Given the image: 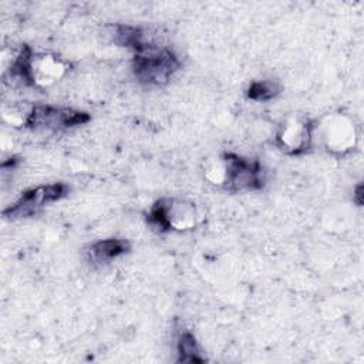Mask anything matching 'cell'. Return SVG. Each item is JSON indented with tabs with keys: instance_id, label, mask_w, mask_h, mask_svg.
I'll return each instance as SVG.
<instances>
[{
	"instance_id": "9",
	"label": "cell",
	"mask_w": 364,
	"mask_h": 364,
	"mask_svg": "<svg viewBox=\"0 0 364 364\" xmlns=\"http://www.w3.org/2000/svg\"><path fill=\"white\" fill-rule=\"evenodd\" d=\"M279 85L274 81L263 80V81H255L250 84L247 90V97L256 101H267L279 94Z\"/></svg>"
},
{
	"instance_id": "6",
	"label": "cell",
	"mask_w": 364,
	"mask_h": 364,
	"mask_svg": "<svg viewBox=\"0 0 364 364\" xmlns=\"http://www.w3.org/2000/svg\"><path fill=\"white\" fill-rule=\"evenodd\" d=\"M311 138V127L307 124L291 122L279 132V144L289 154H300L307 149Z\"/></svg>"
},
{
	"instance_id": "5",
	"label": "cell",
	"mask_w": 364,
	"mask_h": 364,
	"mask_svg": "<svg viewBox=\"0 0 364 364\" xmlns=\"http://www.w3.org/2000/svg\"><path fill=\"white\" fill-rule=\"evenodd\" d=\"M149 223L158 230H171V229H186L193 225V215L182 209L181 205H175L171 199L158 200L149 210L148 215Z\"/></svg>"
},
{
	"instance_id": "8",
	"label": "cell",
	"mask_w": 364,
	"mask_h": 364,
	"mask_svg": "<svg viewBox=\"0 0 364 364\" xmlns=\"http://www.w3.org/2000/svg\"><path fill=\"white\" fill-rule=\"evenodd\" d=\"M178 353H179V361L185 363H200L205 358L199 355V348L196 344V340L192 333L185 331L181 334L178 341Z\"/></svg>"
},
{
	"instance_id": "4",
	"label": "cell",
	"mask_w": 364,
	"mask_h": 364,
	"mask_svg": "<svg viewBox=\"0 0 364 364\" xmlns=\"http://www.w3.org/2000/svg\"><path fill=\"white\" fill-rule=\"evenodd\" d=\"M87 121H90V115L82 111L50 105H36L27 115L26 125L31 128L60 131L85 124Z\"/></svg>"
},
{
	"instance_id": "3",
	"label": "cell",
	"mask_w": 364,
	"mask_h": 364,
	"mask_svg": "<svg viewBox=\"0 0 364 364\" xmlns=\"http://www.w3.org/2000/svg\"><path fill=\"white\" fill-rule=\"evenodd\" d=\"M68 192L67 185L64 183H50L31 188L26 191L17 202L10 208L3 210V215L10 219L16 218H28L38 213L47 203L55 202L65 196Z\"/></svg>"
},
{
	"instance_id": "7",
	"label": "cell",
	"mask_w": 364,
	"mask_h": 364,
	"mask_svg": "<svg viewBox=\"0 0 364 364\" xmlns=\"http://www.w3.org/2000/svg\"><path fill=\"white\" fill-rule=\"evenodd\" d=\"M129 250V243L122 239H104L90 246L91 259L95 262H109Z\"/></svg>"
},
{
	"instance_id": "2",
	"label": "cell",
	"mask_w": 364,
	"mask_h": 364,
	"mask_svg": "<svg viewBox=\"0 0 364 364\" xmlns=\"http://www.w3.org/2000/svg\"><path fill=\"white\" fill-rule=\"evenodd\" d=\"M222 161V183L225 189L237 192L253 191L263 186L264 176L259 161L245 159L235 154H226Z\"/></svg>"
},
{
	"instance_id": "1",
	"label": "cell",
	"mask_w": 364,
	"mask_h": 364,
	"mask_svg": "<svg viewBox=\"0 0 364 364\" xmlns=\"http://www.w3.org/2000/svg\"><path fill=\"white\" fill-rule=\"evenodd\" d=\"M179 67V60L168 48H158L145 43L135 50L132 68L141 82L152 85L165 84Z\"/></svg>"
}]
</instances>
